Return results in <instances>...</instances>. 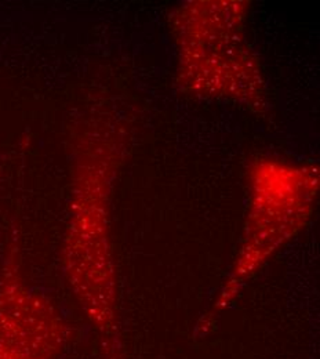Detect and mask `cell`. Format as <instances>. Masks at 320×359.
Listing matches in <instances>:
<instances>
[{
	"instance_id": "cell-1",
	"label": "cell",
	"mask_w": 320,
	"mask_h": 359,
	"mask_svg": "<svg viewBox=\"0 0 320 359\" xmlns=\"http://www.w3.org/2000/svg\"><path fill=\"white\" fill-rule=\"evenodd\" d=\"M78 152L65 272L89 316L99 327H108L113 316L105 213L108 165L101 159V148L92 144Z\"/></svg>"
},
{
	"instance_id": "cell-2",
	"label": "cell",
	"mask_w": 320,
	"mask_h": 359,
	"mask_svg": "<svg viewBox=\"0 0 320 359\" xmlns=\"http://www.w3.org/2000/svg\"><path fill=\"white\" fill-rule=\"evenodd\" d=\"M62 330L54 307L24 285L10 262L0 280V359H47Z\"/></svg>"
}]
</instances>
